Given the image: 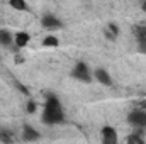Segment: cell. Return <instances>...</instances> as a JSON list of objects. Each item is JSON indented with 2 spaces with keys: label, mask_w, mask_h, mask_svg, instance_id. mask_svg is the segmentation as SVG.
<instances>
[{
  "label": "cell",
  "mask_w": 146,
  "mask_h": 144,
  "mask_svg": "<svg viewBox=\"0 0 146 144\" xmlns=\"http://www.w3.org/2000/svg\"><path fill=\"white\" fill-rule=\"evenodd\" d=\"M65 120V112L61 108L60 98L54 93H48L46 104H44V112H42V122L48 126H56Z\"/></svg>",
  "instance_id": "cell-1"
},
{
  "label": "cell",
  "mask_w": 146,
  "mask_h": 144,
  "mask_svg": "<svg viewBox=\"0 0 146 144\" xmlns=\"http://www.w3.org/2000/svg\"><path fill=\"white\" fill-rule=\"evenodd\" d=\"M72 76L75 80H80V81H85V83H90L94 80V75L90 73L88 65L83 63V61H78L75 65V68H73V71H72Z\"/></svg>",
  "instance_id": "cell-2"
},
{
  "label": "cell",
  "mask_w": 146,
  "mask_h": 144,
  "mask_svg": "<svg viewBox=\"0 0 146 144\" xmlns=\"http://www.w3.org/2000/svg\"><path fill=\"white\" fill-rule=\"evenodd\" d=\"M127 122L134 127H146V110L136 108L127 115Z\"/></svg>",
  "instance_id": "cell-3"
},
{
  "label": "cell",
  "mask_w": 146,
  "mask_h": 144,
  "mask_svg": "<svg viewBox=\"0 0 146 144\" xmlns=\"http://www.w3.org/2000/svg\"><path fill=\"white\" fill-rule=\"evenodd\" d=\"M41 24H42L44 29H49V31H53V29H60V27L63 26L61 20H60L56 15H53V14H46V15H42Z\"/></svg>",
  "instance_id": "cell-4"
},
{
  "label": "cell",
  "mask_w": 146,
  "mask_h": 144,
  "mask_svg": "<svg viewBox=\"0 0 146 144\" xmlns=\"http://www.w3.org/2000/svg\"><path fill=\"white\" fill-rule=\"evenodd\" d=\"M100 134H102V143L104 144H115L117 143V132H115L114 127L104 126L102 131H100Z\"/></svg>",
  "instance_id": "cell-5"
},
{
  "label": "cell",
  "mask_w": 146,
  "mask_h": 144,
  "mask_svg": "<svg viewBox=\"0 0 146 144\" xmlns=\"http://www.w3.org/2000/svg\"><path fill=\"white\" fill-rule=\"evenodd\" d=\"M94 78L100 83V85H106V87H110L112 85V78H110L109 71H106L104 68H97L94 71Z\"/></svg>",
  "instance_id": "cell-6"
},
{
  "label": "cell",
  "mask_w": 146,
  "mask_h": 144,
  "mask_svg": "<svg viewBox=\"0 0 146 144\" xmlns=\"http://www.w3.org/2000/svg\"><path fill=\"white\" fill-rule=\"evenodd\" d=\"M39 137H41V136H39V132H37L33 126L26 124V126L22 127V139H24V141L31 143V141H37Z\"/></svg>",
  "instance_id": "cell-7"
},
{
  "label": "cell",
  "mask_w": 146,
  "mask_h": 144,
  "mask_svg": "<svg viewBox=\"0 0 146 144\" xmlns=\"http://www.w3.org/2000/svg\"><path fill=\"white\" fill-rule=\"evenodd\" d=\"M31 41V36L26 32V31H19L15 36H14V42H15V49H21V48H26Z\"/></svg>",
  "instance_id": "cell-8"
},
{
  "label": "cell",
  "mask_w": 146,
  "mask_h": 144,
  "mask_svg": "<svg viewBox=\"0 0 146 144\" xmlns=\"http://www.w3.org/2000/svg\"><path fill=\"white\" fill-rule=\"evenodd\" d=\"M12 42H14V36L10 34V31L0 29V44L5 46V48H9V46H12Z\"/></svg>",
  "instance_id": "cell-9"
},
{
  "label": "cell",
  "mask_w": 146,
  "mask_h": 144,
  "mask_svg": "<svg viewBox=\"0 0 146 144\" xmlns=\"http://www.w3.org/2000/svg\"><path fill=\"white\" fill-rule=\"evenodd\" d=\"M42 46H46V48H58L60 41H58L56 36H46L42 39Z\"/></svg>",
  "instance_id": "cell-10"
},
{
  "label": "cell",
  "mask_w": 146,
  "mask_h": 144,
  "mask_svg": "<svg viewBox=\"0 0 146 144\" xmlns=\"http://www.w3.org/2000/svg\"><path fill=\"white\" fill-rule=\"evenodd\" d=\"M9 3H10V7L15 9V10H21V12L27 10V2H26V0H9Z\"/></svg>",
  "instance_id": "cell-11"
},
{
  "label": "cell",
  "mask_w": 146,
  "mask_h": 144,
  "mask_svg": "<svg viewBox=\"0 0 146 144\" xmlns=\"http://www.w3.org/2000/svg\"><path fill=\"white\" fill-rule=\"evenodd\" d=\"M127 143L131 144H143L145 141H143V137L141 136H138V134H131V136H127V139H126Z\"/></svg>",
  "instance_id": "cell-12"
},
{
  "label": "cell",
  "mask_w": 146,
  "mask_h": 144,
  "mask_svg": "<svg viewBox=\"0 0 146 144\" xmlns=\"http://www.w3.org/2000/svg\"><path fill=\"white\" fill-rule=\"evenodd\" d=\"M107 31H109V32H110L114 37L119 36V27H117V24H114V22H109V26H107Z\"/></svg>",
  "instance_id": "cell-13"
},
{
  "label": "cell",
  "mask_w": 146,
  "mask_h": 144,
  "mask_svg": "<svg viewBox=\"0 0 146 144\" xmlns=\"http://www.w3.org/2000/svg\"><path fill=\"white\" fill-rule=\"evenodd\" d=\"M134 36H136V39H139V37H145V36H146V27L136 26V27H134Z\"/></svg>",
  "instance_id": "cell-14"
},
{
  "label": "cell",
  "mask_w": 146,
  "mask_h": 144,
  "mask_svg": "<svg viewBox=\"0 0 146 144\" xmlns=\"http://www.w3.org/2000/svg\"><path fill=\"white\" fill-rule=\"evenodd\" d=\"M0 141H2V143H12L14 139H12V136H10L9 132H3V131H0Z\"/></svg>",
  "instance_id": "cell-15"
},
{
  "label": "cell",
  "mask_w": 146,
  "mask_h": 144,
  "mask_svg": "<svg viewBox=\"0 0 146 144\" xmlns=\"http://www.w3.org/2000/svg\"><path fill=\"white\" fill-rule=\"evenodd\" d=\"M138 49H139L141 53H146V36L138 39Z\"/></svg>",
  "instance_id": "cell-16"
},
{
  "label": "cell",
  "mask_w": 146,
  "mask_h": 144,
  "mask_svg": "<svg viewBox=\"0 0 146 144\" xmlns=\"http://www.w3.org/2000/svg\"><path fill=\"white\" fill-rule=\"evenodd\" d=\"M36 108H37L36 102H33V100H31V102H27V108H26V110H27V114H34V112H36Z\"/></svg>",
  "instance_id": "cell-17"
},
{
  "label": "cell",
  "mask_w": 146,
  "mask_h": 144,
  "mask_svg": "<svg viewBox=\"0 0 146 144\" xmlns=\"http://www.w3.org/2000/svg\"><path fill=\"white\" fill-rule=\"evenodd\" d=\"M17 88H19V90H21V92H22V93H26V95H27V93H29V92H27V90H26V87H24V85H21V83H17Z\"/></svg>",
  "instance_id": "cell-18"
},
{
  "label": "cell",
  "mask_w": 146,
  "mask_h": 144,
  "mask_svg": "<svg viewBox=\"0 0 146 144\" xmlns=\"http://www.w3.org/2000/svg\"><path fill=\"white\" fill-rule=\"evenodd\" d=\"M143 10H145V12H146V0H145V2H143Z\"/></svg>",
  "instance_id": "cell-19"
}]
</instances>
